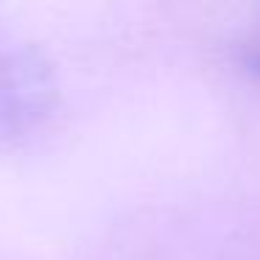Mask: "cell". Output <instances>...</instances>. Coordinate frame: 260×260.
<instances>
[{
  "label": "cell",
  "mask_w": 260,
  "mask_h": 260,
  "mask_svg": "<svg viewBox=\"0 0 260 260\" xmlns=\"http://www.w3.org/2000/svg\"><path fill=\"white\" fill-rule=\"evenodd\" d=\"M246 64H249V70H252L254 76H260V34L254 37L252 48H249V56H246Z\"/></svg>",
  "instance_id": "obj_1"
}]
</instances>
